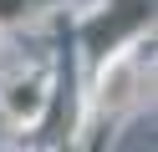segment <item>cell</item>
Instances as JSON below:
<instances>
[{
    "mask_svg": "<svg viewBox=\"0 0 158 152\" xmlns=\"http://www.w3.org/2000/svg\"><path fill=\"white\" fill-rule=\"evenodd\" d=\"M41 101H46L41 81H15V86H10V117H15V122L36 117V111H41Z\"/></svg>",
    "mask_w": 158,
    "mask_h": 152,
    "instance_id": "obj_1",
    "label": "cell"
}]
</instances>
